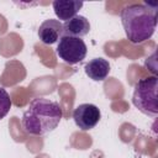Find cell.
<instances>
[{
    "label": "cell",
    "mask_w": 158,
    "mask_h": 158,
    "mask_svg": "<svg viewBox=\"0 0 158 158\" xmlns=\"http://www.w3.org/2000/svg\"><path fill=\"white\" fill-rule=\"evenodd\" d=\"M84 72L94 81H102L110 74V63H109V60H106L101 57L93 58L88 63H85Z\"/></svg>",
    "instance_id": "cell-8"
},
{
    "label": "cell",
    "mask_w": 158,
    "mask_h": 158,
    "mask_svg": "<svg viewBox=\"0 0 158 158\" xmlns=\"http://www.w3.org/2000/svg\"><path fill=\"white\" fill-rule=\"evenodd\" d=\"M11 99L9 93L0 86V120H2L11 109Z\"/></svg>",
    "instance_id": "cell-10"
},
{
    "label": "cell",
    "mask_w": 158,
    "mask_h": 158,
    "mask_svg": "<svg viewBox=\"0 0 158 158\" xmlns=\"http://www.w3.org/2000/svg\"><path fill=\"white\" fill-rule=\"evenodd\" d=\"M158 79L156 75L139 79L135 84L132 94V104L144 115L156 117L158 115L157 102Z\"/></svg>",
    "instance_id": "cell-3"
},
{
    "label": "cell",
    "mask_w": 158,
    "mask_h": 158,
    "mask_svg": "<svg viewBox=\"0 0 158 158\" xmlns=\"http://www.w3.org/2000/svg\"><path fill=\"white\" fill-rule=\"evenodd\" d=\"M101 118L99 107L94 104H80L73 111V120L81 131H89L94 128Z\"/></svg>",
    "instance_id": "cell-5"
},
{
    "label": "cell",
    "mask_w": 158,
    "mask_h": 158,
    "mask_svg": "<svg viewBox=\"0 0 158 158\" xmlns=\"http://www.w3.org/2000/svg\"><path fill=\"white\" fill-rule=\"evenodd\" d=\"M90 31V22L85 16L75 15L70 20L65 21L63 25V36L81 38L86 36Z\"/></svg>",
    "instance_id": "cell-7"
},
{
    "label": "cell",
    "mask_w": 158,
    "mask_h": 158,
    "mask_svg": "<svg viewBox=\"0 0 158 158\" xmlns=\"http://www.w3.org/2000/svg\"><path fill=\"white\" fill-rule=\"evenodd\" d=\"M120 17L127 40L135 44L149 40L157 27V9L146 4H132L123 7Z\"/></svg>",
    "instance_id": "cell-2"
},
{
    "label": "cell",
    "mask_w": 158,
    "mask_h": 158,
    "mask_svg": "<svg viewBox=\"0 0 158 158\" xmlns=\"http://www.w3.org/2000/svg\"><path fill=\"white\" fill-rule=\"evenodd\" d=\"M63 110L57 101L47 98H35L22 115L21 125L26 133L44 136L59 125Z\"/></svg>",
    "instance_id": "cell-1"
},
{
    "label": "cell",
    "mask_w": 158,
    "mask_h": 158,
    "mask_svg": "<svg viewBox=\"0 0 158 158\" xmlns=\"http://www.w3.org/2000/svg\"><path fill=\"white\" fill-rule=\"evenodd\" d=\"M56 53L67 64H77L86 57L88 47L81 38L62 36Z\"/></svg>",
    "instance_id": "cell-4"
},
{
    "label": "cell",
    "mask_w": 158,
    "mask_h": 158,
    "mask_svg": "<svg viewBox=\"0 0 158 158\" xmlns=\"http://www.w3.org/2000/svg\"><path fill=\"white\" fill-rule=\"evenodd\" d=\"M52 6L59 20L68 21L78 14V11L83 7V2L77 0H54Z\"/></svg>",
    "instance_id": "cell-9"
},
{
    "label": "cell",
    "mask_w": 158,
    "mask_h": 158,
    "mask_svg": "<svg viewBox=\"0 0 158 158\" xmlns=\"http://www.w3.org/2000/svg\"><path fill=\"white\" fill-rule=\"evenodd\" d=\"M63 35V25L59 20L49 19L43 21L38 28V38L44 44L56 43Z\"/></svg>",
    "instance_id": "cell-6"
}]
</instances>
